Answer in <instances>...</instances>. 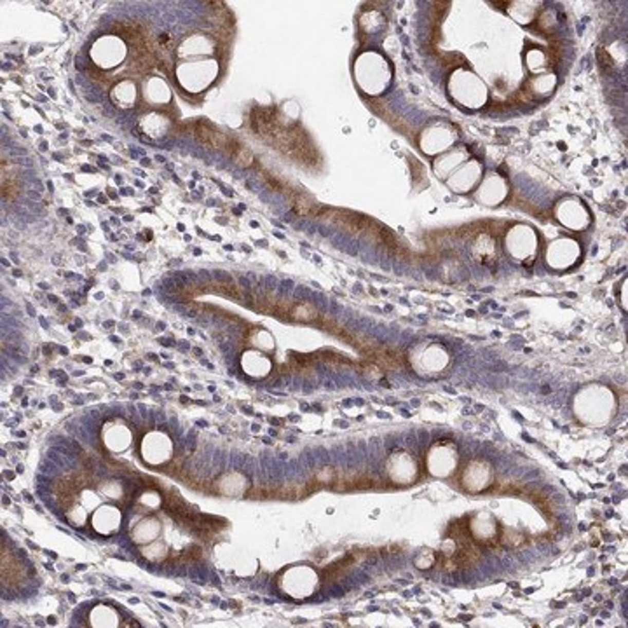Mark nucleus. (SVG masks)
<instances>
[{
	"label": "nucleus",
	"mask_w": 628,
	"mask_h": 628,
	"mask_svg": "<svg viewBox=\"0 0 628 628\" xmlns=\"http://www.w3.org/2000/svg\"><path fill=\"white\" fill-rule=\"evenodd\" d=\"M251 127L255 130L256 135H260L262 138L274 141L278 135L283 131L280 124V119L276 116V108H253L251 112Z\"/></svg>",
	"instance_id": "obj_1"
},
{
	"label": "nucleus",
	"mask_w": 628,
	"mask_h": 628,
	"mask_svg": "<svg viewBox=\"0 0 628 628\" xmlns=\"http://www.w3.org/2000/svg\"><path fill=\"white\" fill-rule=\"evenodd\" d=\"M196 138L199 140V143L206 145V147H211V149H225L227 147V141L229 138L225 135H222L220 131L213 130L208 122H197L196 124Z\"/></svg>",
	"instance_id": "obj_2"
},
{
	"label": "nucleus",
	"mask_w": 628,
	"mask_h": 628,
	"mask_svg": "<svg viewBox=\"0 0 628 628\" xmlns=\"http://www.w3.org/2000/svg\"><path fill=\"white\" fill-rule=\"evenodd\" d=\"M288 318H290V320H293V321L309 323V321H314V320H316L318 314H316V309H314L311 304L300 302V304H295V306L290 309Z\"/></svg>",
	"instance_id": "obj_3"
},
{
	"label": "nucleus",
	"mask_w": 628,
	"mask_h": 628,
	"mask_svg": "<svg viewBox=\"0 0 628 628\" xmlns=\"http://www.w3.org/2000/svg\"><path fill=\"white\" fill-rule=\"evenodd\" d=\"M291 210L300 216H307L316 211V205L302 194H291Z\"/></svg>",
	"instance_id": "obj_4"
},
{
	"label": "nucleus",
	"mask_w": 628,
	"mask_h": 628,
	"mask_svg": "<svg viewBox=\"0 0 628 628\" xmlns=\"http://www.w3.org/2000/svg\"><path fill=\"white\" fill-rule=\"evenodd\" d=\"M232 159H234V161H236L239 166H243V168H250L251 164H253V161H255L253 154H251L246 147H243V145H239V149H237L236 152L232 154Z\"/></svg>",
	"instance_id": "obj_5"
},
{
	"label": "nucleus",
	"mask_w": 628,
	"mask_h": 628,
	"mask_svg": "<svg viewBox=\"0 0 628 628\" xmlns=\"http://www.w3.org/2000/svg\"><path fill=\"white\" fill-rule=\"evenodd\" d=\"M20 190H21V187H20V183H17V180H16V178H11L7 183L4 182V185H2V197H4V199H9V201H12V199L17 197Z\"/></svg>",
	"instance_id": "obj_6"
},
{
	"label": "nucleus",
	"mask_w": 628,
	"mask_h": 628,
	"mask_svg": "<svg viewBox=\"0 0 628 628\" xmlns=\"http://www.w3.org/2000/svg\"><path fill=\"white\" fill-rule=\"evenodd\" d=\"M597 60H599V63H600V66H602V68H607V70H613V60H611V56L607 54V52H605V49H602V47H599V49H597Z\"/></svg>",
	"instance_id": "obj_7"
},
{
	"label": "nucleus",
	"mask_w": 628,
	"mask_h": 628,
	"mask_svg": "<svg viewBox=\"0 0 628 628\" xmlns=\"http://www.w3.org/2000/svg\"><path fill=\"white\" fill-rule=\"evenodd\" d=\"M265 180H267V183L271 185V187L274 189V190H283V185L278 182L276 178H274V176H271V175H265Z\"/></svg>",
	"instance_id": "obj_8"
},
{
	"label": "nucleus",
	"mask_w": 628,
	"mask_h": 628,
	"mask_svg": "<svg viewBox=\"0 0 628 628\" xmlns=\"http://www.w3.org/2000/svg\"><path fill=\"white\" fill-rule=\"evenodd\" d=\"M141 164L149 166V164H150V161H149V159H141Z\"/></svg>",
	"instance_id": "obj_9"
}]
</instances>
